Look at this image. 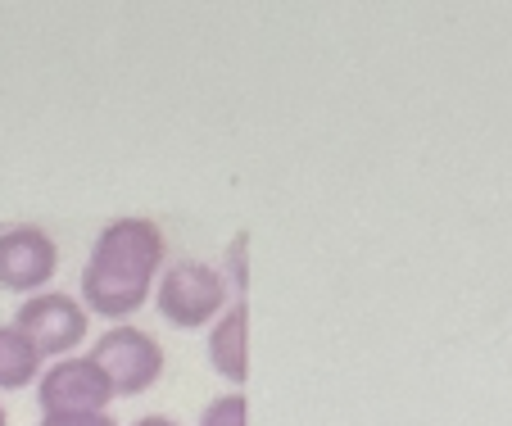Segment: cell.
I'll list each match as a JSON object with an SVG mask.
<instances>
[{
    "label": "cell",
    "instance_id": "4",
    "mask_svg": "<svg viewBox=\"0 0 512 426\" xmlns=\"http://www.w3.org/2000/svg\"><path fill=\"white\" fill-rule=\"evenodd\" d=\"M14 327L41 349V359H68L91 331V313L82 309L78 295L68 291H37L19 304Z\"/></svg>",
    "mask_w": 512,
    "mask_h": 426
},
{
    "label": "cell",
    "instance_id": "1",
    "mask_svg": "<svg viewBox=\"0 0 512 426\" xmlns=\"http://www.w3.org/2000/svg\"><path fill=\"white\" fill-rule=\"evenodd\" d=\"M164 268H168V241L159 232V223L141 218V213H127V218H114V223H105L96 232L78 277V300L87 313H100L109 322H127L132 313H141L150 304Z\"/></svg>",
    "mask_w": 512,
    "mask_h": 426
},
{
    "label": "cell",
    "instance_id": "5",
    "mask_svg": "<svg viewBox=\"0 0 512 426\" xmlns=\"http://www.w3.org/2000/svg\"><path fill=\"white\" fill-rule=\"evenodd\" d=\"M59 272V245L46 227L14 223L0 232V291L10 295H37L46 291Z\"/></svg>",
    "mask_w": 512,
    "mask_h": 426
},
{
    "label": "cell",
    "instance_id": "9",
    "mask_svg": "<svg viewBox=\"0 0 512 426\" xmlns=\"http://www.w3.org/2000/svg\"><path fill=\"white\" fill-rule=\"evenodd\" d=\"M195 426H250V399H245V390H223V395H213Z\"/></svg>",
    "mask_w": 512,
    "mask_h": 426
},
{
    "label": "cell",
    "instance_id": "12",
    "mask_svg": "<svg viewBox=\"0 0 512 426\" xmlns=\"http://www.w3.org/2000/svg\"><path fill=\"white\" fill-rule=\"evenodd\" d=\"M132 426H182L177 417H168V413H145V417H136Z\"/></svg>",
    "mask_w": 512,
    "mask_h": 426
},
{
    "label": "cell",
    "instance_id": "8",
    "mask_svg": "<svg viewBox=\"0 0 512 426\" xmlns=\"http://www.w3.org/2000/svg\"><path fill=\"white\" fill-rule=\"evenodd\" d=\"M41 349L23 336L14 322H0V390H28L41 377Z\"/></svg>",
    "mask_w": 512,
    "mask_h": 426
},
{
    "label": "cell",
    "instance_id": "6",
    "mask_svg": "<svg viewBox=\"0 0 512 426\" xmlns=\"http://www.w3.org/2000/svg\"><path fill=\"white\" fill-rule=\"evenodd\" d=\"M37 404L41 413H105L114 404V390L87 354H68V359L41 368Z\"/></svg>",
    "mask_w": 512,
    "mask_h": 426
},
{
    "label": "cell",
    "instance_id": "10",
    "mask_svg": "<svg viewBox=\"0 0 512 426\" xmlns=\"http://www.w3.org/2000/svg\"><path fill=\"white\" fill-rule=\"evenodd\" d=\"M245 250H250V241H245V232H241V236H232V245H227V254H223V277H227V286H232L236 300H245V286H250Z\"/></svg>",
    "mask_w": 512,
    "mask_h": 426
},
{
    "label": "cell",
    "instance_id": "2",
    "mask_svg": "<svg viewBox=\"0 0 512 426\" xmlns=\"http://www.w3.org/2000/svg\"><path fill=\"white\" fill-rule=\"evenodd\" d=\"M232 286H227L223 268H213L204 259H177L159 272L155 281V309L164 322L182 331H200V327H213L218 313L232 304Z\"/></svg>",
    "mask_w": 512,
    "mask_h": 426
},
{
    "label": "cell",
    "instance_id": "11",
    "mask_svg": "<svg viewBox=\"0 0 512 426\" xmlns=\"http://www.w3.org/2000/svg\"><path fill=\"white\" fill-rule=\"evenodd\" d=\"M37 426H118V417L105 413H41Z\"/></svg>",
    "mask_w": 512,
    "mask_h": 426
},
{
    "label": "cell",
    "instance_id": "7",
    "mask_svg": "<svg viewBox=\"0 0 512 426\" xmlns=\"http://www.w3.org/2000/svg\"><path fill=\"white\" fill-rule=\"evenodd\" d=\"M204 349H209V368L232 390H241L245 381H250V304L245 300L227 304V309L218 313V322L209 327Z\"/></svg>",
    "mask_w": 512,
    "mask_h": 426
},
{
    "label": "cell",
    "instance_id": "13",
    "mask_svg": "<svg viewBox=\"0 0 512 426\" xmlns=\"http://www.w3.org/2000/svg\"><path fill=\"white\" fill-rule=\"evenodd\" d=\"M0 426H10V413H5V404H0Z\"/></svg>",
    "mask_w": 512,
    "mask_h": 426
},
{
    "label": "cell",
    "instance_id": "3",
    "mask_svg": "<svg viewBox=\"0 0 512 426\" xmlns=\"http://www.w3.org/2000/svg\"><path fill=\"white\" fill-rule=\"evenodd\" d=\"M87 359L105 372L114 399H132V395H145L150 386H159L164 363H168L164 345L145 327H136V322H114V327L91 345Z\"/></svg>",
    "mask_w": 512,
    "mask_h": 426
}]
</instances>
